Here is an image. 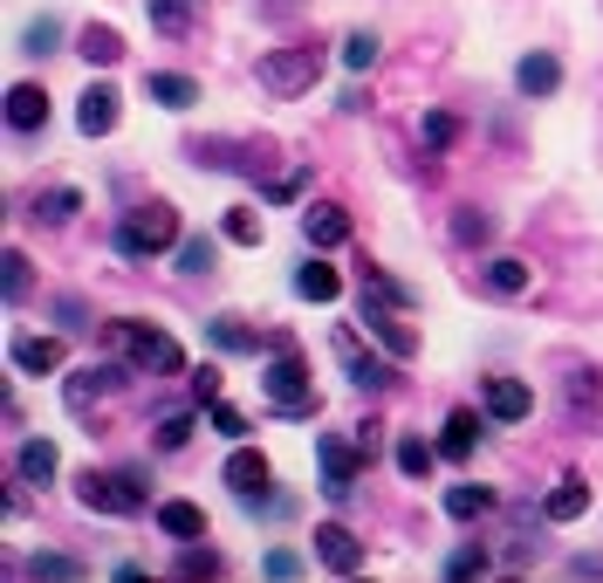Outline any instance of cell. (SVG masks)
Returning a JSON list of instances; mask_svg holds the SVG:
<instances>
[{"label":"cell","mask_w":603,"mask_h":583,"mask_svg":"<svg viewBox=\"0 0 603 583\" xmlns=\"http://www.w3.org/2000/svg\"><path fill=\"white\" fill-rule=\"evenodd\" d=\"M274 343V364L261 371V392H268V405L274 412H289V419H315L323 412V399H315V384H309V364H302V350L289 343V336H268Z\"/></svg>","instance_id":"cell-1"},{"label":"cell","mask_w":603,"mask_h":583,"mask_svg":"<svg viewBox=\"0 0 603 583\" xmlns=\"http://www.w3.org/2000/svg\"><path fill=\"white\" fill-rule=\"evenodd\" d=\"M179 213L165 200H151V207H131L124 220H117V254L124 261H158V254H179Z\"/></svg>","instance_id":"cell-2"},{"label":"cell","mask_w":603,"mask_h":583,"mask_svg":"<svg viewBox=\"0 0 603 583\" xmlns=\"http://www.w3.org/2000/svg\"><path fill=\"white\" fill-rule=\"evenodd\" d=\"M76 501L90 515H144V474H103V466H83L76 474Z\"/></svg>","instance_id":"cell-3"},{"label":"cell","mask_w":603,"mask_h":583,"mask_svg":"<svg viewBox=\"0 0 603 583\" xmlns=\"http://www.w3.org/2000/svg\"><path fill=\"white\" fill-rule=\"evenodd\" d=\"M110 336H117V350L138 364V371H185V350H179V336H165L158 323H138V316H124V323H110Z\"/></svg>","instance_id":"cell-4"},{"label":"cell","mask_w":603,"mask_h":583,"mask_svg":"<svg viewBox=\"0 0 603 583\" xmlns=\"http://www.w3.org/2000/svg\"><path fill=\"white\" fill-rule=\"evenodd\" d=\"M315 76H323V49H309V42L261 56V90L268 97H302V90H315Z\"/></svg>","instance_id":"cell-5"},{"label":"cell","mask_w":603,"mask_h":583,"mask_svg":"<svg viewBox=\"0 0 603 583\" xmlns=\"http://www.w3.org/2000/svg\"><path fill=\"white\" fill-rule=\"evenodd\" d=\"M330 350H336V364L350 371V384H356V392H391V384H398V371L384 364V358H391V350H384V358H378V350H371L364 336H356L350 323H343V330L330 336Z\"/></svg>","instance_id":"cell-6"},{"label":"cell","mask_w":603,"mask_h":583,"mask_svg":"<svg viewBox=\"0 0 603 583\" xmlns=\"http://www.w3.org/2000/svg\"><path fill=\"white\" fill-rule=\"evenodd\" d=\"M364 330L391 350V358L398 364H405V358H419V330L405 323V309H398L391 295H378V289H364Z\"/></svg>","instance_id":"cell-7"},{"label":"cell","mask_w":603,"mask_h":583,"mask_svg":"<svg viewBox=\"0 0 603 583\" xmlns=\"http://www.w3.org/2000/svg\"><path fill=\"white\" fill-rule=\"evenodd\" d=\"M315 460H323V494H330V501H350V494H356V474L371 466L364 446H356V440L343 446L336 433H315Z\"/></svg>","instance_id":"cell-8"},{"label":"cell","mask_w":603,"mask_h":583,"mask_svg":"<svg viewBox=\"0 0 603 583\" xmlns=\"http://www.w3.org/2000/svg\"><path fill=\"white\" fill-rule=\"evenodd\" d=\"M480 405H488L494 425H521V419L535 412V392L521 378H480Z\"/></svg>","instance_id":"cell-9"},{"label":"cell","mask_w":603,"mask_h":583,"mask_svg":"<svg viewBox=\"0 0 603 583\" xmlns=\"http://www.w3.org/2000/svg\"><path fill=\"white\" fill-rule=\"evenodd\" d=\"M480 289L501 295V302H521L535 289V268L521 261V254H494V261H480Z\"/></svg>","instance_id":"cell-10"},{"label":"cell","mask_w":603,"mask_h":583,"mask_svg":"<svg viewBox=\"0 0 603 583\" xmlns=\"http://www.w3.org/2000/svg\"><path fill=\"white\" fill-rule=\"evenodd\" d=\"M315 556H323V570H336V576H356L364 570V542H356L343 522H315Z\"/></svg>","instance_id":"cell-11"},{"label":"cell","mask_w":603,"mask_h":583,"mask_svg":"<svg viewBox=\"0 0 603 583\" xmlns=\"http://www.w3.org/2000/svg\"><path fill=\"white\" fill-rule=\"evenodd\" d=\"M117 392V364H83V371H69V384H62V405L83 419L97 399H110Z\"/></svg>","instance_id":"cell-12"},{"label":"cell","mask_w":603,"mask_h":583,"mask_svg":"<svg viewBox=\"0 0 603 583\" xmlns=\"http://www.w3.org/2000/svg\"><path fill=\"white\" fill-rule=\"evenodd\" d=\"M117 103H124V97H117L110 83H90L83 97H76V131H83V138H110L117 131Z\"/></svg>","instance_id":"cell-13"},{"label":"cell","mask_w":603,"mask_h":583,"mask_svg":"<svg viewBox=\"0 0 603 583\" xmlns=\"http://www.w3.org/2000/svg\"><path fill=\"white\" fill-rule=\"evenodd\" d=\"M514 90H521V97H535V103H542V97H555V90H562V62H555L549 49L521 56V62H514Z\"/></svg>","instance_id":"cell-14"},{"label":"cell","mask_w":603,"mask_h":583,"mask_svg":"<svg viewBox=\"0 0 603 583\" xmlns=\"http://www.w3.org/2000/svg\"><path fill=\"white\" fill-rule=\"evenodd\" d=\"M220 481H227L240 501H248L254 487H268V453H261V446H233L227 466H220Z\"/></svg>","instance_id":"cell-15"},{"label":"cell","mask_w":603,"mask_h":583,"mask_svg":"<svg viewBox=\"0 0 603 583\" xmlns=\"http://www.w3.org/2000/svg\"><path fill=\"white\" fill-rule=\"evenodd\" d=\"M56 466H62L56 440H21V453H14V481H21V487H49Z\"/></svg>","instance_id":"cell-16"},{"label":"cell","mask_w":603,"mask_h":583,"mask_svg":"<svg viewBox=\"0 0 603 583\" xmlns=\"http://www.w3.org/2000/svg\"><path fill=\"white\" fill-rule=\"evenodd\" d=\"M14 371H28V378H49V371H62V336H14Z\"/></svg>","instance_id":"cell-17"},{"label":"cell","mask_w":603,"mask_h":583,"mask_svg":"<svg viewBox=\"0 0 603 583\" xmlns=\"http://www.w3.org/2000/svg\"><path fill=\"white\" fill-rule=\"evenodd\" d=\"M302 233H309V248H343V241H350V213L330 207V200H315V207L302 213Z\"/></svg>","instance_id":"cell-18"},{"label":"cell","mask_w":603,"mask_h":583,"mask_svg":"<svg viewBox=\"0 0 603 583\" xmlns=\"http://www.w3.org/2000/svg\"><path fill=\"white\" fill-rule=\"evenodd\" d=\"M144 97L165 103V110H192V103H199V83H192V76H179V69H144Z\"/></svg>","instance_id":"cell-19"},{"label":"cell","mask_w":603,"mask_h":583,"mask_svg":"<svg viewBox=\"0 0 603 583\" xmlns=\"http://www.w3.org/2000/svg\"><path fill=\"white\" fill-rule=\"evenodd\" d=\"M158 529L172 542H207V509L199 501H158Z\"/></svg>","instance_id":"cell-20"},{"label":"cell","mask_w":603,"mask_h":583,"mask_svg":"<svg viewBox=\"0 0 603 583\" xmlns=\"http://www.w3.org/2000/svg\"><path fill=\"white\" fill-rule=\"evenodd\" d=\"M76 56L97 62V69H117V62H124V34H117L110 21H90L83 34H76Z\"/></svg>","instance_id":"cell-21"},{"label":"cell","mask_w":603,"mask_h":583,"mask_svg":"<svg viewBox=\"0 0 603 583\" xmlns=\"http://www.w3.org/2000/svg\"><path fill=\"white\" fill-rule=\"evenodd\" d=\"M295 295H309V302H336V295H343V275L323 261V248H315V254L295 268Z\"/></svg>","instance_id":"cell-22"},{"label":"cell","mask_w":603,"mask_h":583,"mask_svg":"<svg viewBox=\"0 0 603 583\" xmlns=\"http://www.w3.org/2000/svg\"><path fill=\"white\" fill-rule=\"evenodd\" d=\"M542 515H549V522H576V515H590V481H583V474H562V481L549 487V501H542Z\"/></svg>","instance_id":"cell-23"},{"label":"cell","mask_w":603,"mask_h":583,"mask_svg":"<svg viewBox=\"0 0 603 583\" xmlns=\"http://www.w3.org/2000/svg\"><path fill=\"white\" fill-rule=\"evenodd\" d=\"M8 124L14 131H42L49 124V90L42 83H14L8 90Z\"/></svg>","instance_id":"cell-24"},{"label":"cell","mask_w":603,"mask_h":583,"mask_svg":"<svg viewBox=\"0 0 603 583\" xmlns=\"http://www.w3.org/2000/svg\"><path fill=\"white\" fill-rule=\"evenodd\" d=\"M28 576L34 583H83L90 563L83 556H62V550H42V556H28Z\"/></svg>","instance_id":"cell-25"},{"label":"cell","mask_w":603,"mask_h":583,"mask_svg":"<svg viewBox=\"0 0 603 583\" xmlns=\"http://www.w3.org/2000/svg\"><path fill=\"white\" fill-rule=\"evenodd\" d=\"M473 440H480V412H473V405H460V412L446 419V433H439V453H446V460H466V453H473Z\"/></svg>","instance_id":"cell-26"},{"label":"cell","mask_w":603,"mask_h":583,"mask_svg":"<svg viewBox=\"0 0 603 583\" xmlns=\"http://www.w3.org/2000/svg\"><path fill=\"white\" fill-rule=\"evenodd\" d=\"M488 509H494V487H480V481L446 487V515H453V522H480Z\"/></svg>","instance_id":"cell-27"},{"label":"cell","mask_w":603,"mask_h":583,"mask_svg":"<svg viewBox=\"0 0 603 583\" xmlns=\"http://www.w3.org/2000/svg\"><path fill=\"white\" fill-rule=\"evenodd\" d=\"M207 336H213V350H227V358H248V350H261V336L240 323V316H213Z\"/></svg>","instance_id":"cell-28"},{"label":"cell","mask_w":603,"mask_h":583,"mask_svg":"<svg viewBox=\"0 0 603 583\" xmlns=\"http://www.w3.org/2000/svg\"><path fill=\"white\" fill-rule=\"evenodd\" d=\"M76 213H83V192L76 185H49L42 200H34V220H49V227H69Z\"/></svg>","instance_id":"cell-29"},{"label":"cell","mask_w":603,"mask_h":583,"mask_svg":"<svg viewBox=\"0 0 603 583\" xmlns=\"http://www.w3.org/2000/svg\"><path fill=\"white\" fill-rule=\"evenodd\" d=\"M144 14H151L158 34H172V42H179V34H192V0H144Z\"/></svg>","instance_id":"cell-30"},{"label":"cell","mask_w":603,"mask_h":583,"mask_svg":"<svg viewBox=\"0 0 603 583\" xmlns=\"http://www.w3.org/2000/svg\"><path fill=\"white\" fill-rule=\"evenodd\" d=\"M419 144H425V151H453V144H460V117H453V110H425V117H419Z\"/></svg>","instance_id":"cell-31"},{"label":"cell","mask_w":603,"mask_h":583,"mask_svg":"<svg viewBox=\"0 0 603 583\" xmlns=\"http://www.w3.org/2000/svg\"><path fill=\"white\" fill-rule=\"evenodd\" d=\"M432 460H439V446H425L419 433L398 440V474H405V481H425V474H432Z\"/></svg>","instance_id":"cell-32"},{"label":"cell","mask_w":603,"mask_h":583,"mask_svg":"<svg viewBox=\"0 0 603 583\" xmlns=\"http://www.w3.org/2000/svg\"><path fill=\"white\" fill-rule=\"evenodd\" d=\"M220 233H227L233 248H261V213H254V207H227Z\"/></svg>","instance_id":"cell-33"},{"label":"cell","mask_w":603,"mask_h":583,"mask_svg":"<svg viewBox=\"0 0 603 583\" xmlns=\"http://www.w3.org/2000/svg\"><path fill=\"white\" fill-rule=\"evenodd\" d=\"M453 241H460V248H488V241H494V220L480 213V207H460V213H453Z\"/></svg>","instance_id":"cell-34"},{"label":"cell","mask_w":603,"mask_h":583,"mask_svg":"<svg viewBox=\"0 0 603 583\" xmlns=\"http://www.w3.org/2000/svg\"><path fill=\"white\" fill-rule=\"evenodd\" d=\"M213 241H207V233H185V241H179V275H213Z\"/></svg>","instance_id":"cell-35"},{"label":"cell","mask_w":603,"mask_h":583,"mask_svg":"<svg viewBox=\"0 0 603 583\" xmlns=\"http://www.w3.org/2000/svg\"><path fill=\"white\" fill-rule=\"evenodd\" d=\"M343 69H356V76H364V69H378V34H371V28L343 34Z\"/></svg>","instance_id":"cell-36"},{"label":"cell","mask_w":603,"mask_h":583,"mask_svg":"<svg viewBox=\"0 0 603 583\" xmlns=\"http://www.w3.org/2000/svg\"><path fill=\"white\" fill-rule=\"evenodd\" d=\"M488 570H494V556L480 550V542H466V550H453V556H446V576H453V583H466V576H488Z\"/></svg>","instance_id":"cell-37"},{"label":"cell","mask_w":603,"mask_h":583,"mask_svg":"<svg viewBox=\"0 0 603 583\" xmlns=\"http://www.w3.org/2000/svg\"><path fill=\"white\" fill-rule=\"evenodd\" d=\"M56 42H62V21H56V14H34L28 34H21V49H28V56H49Z\"/></svg>","instance_id":"cell-38"},{"label":"cell","mask_w":603,"mask_h":583,"mask_svg":"<svg viewBox=\"0 0 603 583\" xmlns=\"http://www.w3.org/2000/svg\"><path fill=\"white\" fill-rule=\"evenodd\" d=\"M261 570H268V576H274V583H295V576H302V570H309V563H302V556H295V550H289V542H281V550H268V556H261Z\"/></svg>","instance_id":"cell-39"},{"label":"cell","mask_w":603,"mask_h":583,"mask_svg":"<svg viewBox=\"0 0 603 583\" xmlns=\"http://www.w3.org/2000/svg\"><path fill=\"white\" fill-rule=\"evenodd\" d=\"M192 440V412H165V425H158V446H165V453H179Z\"/></svg>","instance_id":"cell-40"},{"label":"cell","mask_w":603,"mask_h":583,"mask_svg":"<svg viewBox=\"0 0 603 583\" xmlns=\"http://www.w3.org/2000/svg\"><path fill=\"white\" fill-rule=\"evenodd\" d=\"M0 268H8V275H0V282H8V302H21V295H28V254L8 248V261H0Z\"/></svg>","instance_id":"cell-41"},{"label":"cell","mask_w":603,"mask_h":583,"mask_svg":"<svg viewBox=\"0 0 603 583\" xmlns=\"http://www.w3.org/2000/svg\"><path fill=\"white\" fill-rule=\"evenodd\" d=\"M192 399L199 405H220V364H199L192 371Z\"/></svg>","instance_id":"cell-42"},{"label":"cell","mask_w":603,"mask_h":583,"mask_svg":"<svg viewBox=\"0 0 603 583\" xmlns=\"http://www.w3.org/2000/svg\"><path fill=\"white\" fill-rule=\"evenodd\" d=\"M227 563L213 556V550H185V563H179V576H220Z\"/></svg>","instance_id":"cell-43"},{"label":"cell","mask_w":603,"mask_h":583,"mask_svg":"<svg viewBox=\"0 0 603 583\" xmlns=\"http://www.w3.org/2000/svg\"><path fill=\"white\" fill-rule=\"evenodd\" d=\"M213 433L240 440V433H248V412H233V405H213Z\"/></svg>","instance_id":"cell-44"},{"label":"cell","mask_w":603,"mask_h":583,"mask_svg":"<svg viewBox=\"0 0 603 583\" xmlns=\"http://www.w3.org/2000/svg\"><path fill=\"white\" fill-rule=\"evenodd\" d=\"M356 446H364V460H378V446H384V425H378V419H364V425H356Z\"/></svg>","instance_id":"cell-45"},{"label":"cell","mask_w":603,"mask_h":583,"mask_svg":"<svg viewBox=\"0 0 603 583\" xmlns=\"http://www.w3.org/2000/svg\"><path fill=\"white\" fill-rule=\"evenodd\" d=\"M56 316H62V330H83V302L62 295V302H56Z\"/></svg>","instance_id":"cell-46"},{"label":"cell","mask_w":603,"mask_h":583,"mask_svg":"<svg viewBox=\"0 0 603 583\" xmlns=\"http://www.w3.org/2000/svg\"><path fill=\"white\" fill-rule=\"evenodd\" d=\"M302 179H309V172H289V179H274V185H268V200H295V192H302Z\"/></svg>","instance_id":"cell-47"},{"label":"cell","mask_w":603,"mask_h":583,"mask_svg":"<svg viewBox=\"0 0 603 583\" xmlns=\"http://www.w3.org/2000/svg\"><path fill=\"white\" fill-rule=\"evenodd\" d=\"M570 576H603V556H570Z\"/></svg>","instance_id":"cell-48"}]
</instances>
